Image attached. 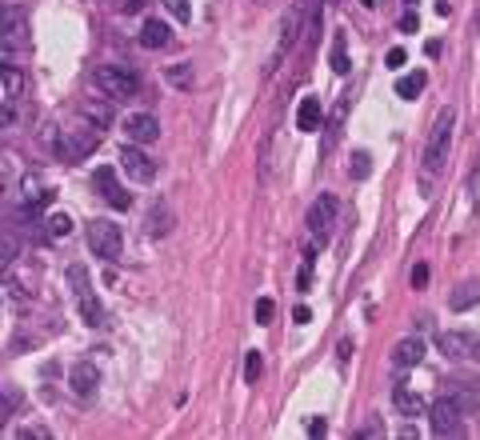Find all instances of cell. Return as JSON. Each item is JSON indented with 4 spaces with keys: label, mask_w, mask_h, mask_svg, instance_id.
I'll return each mask as SVG.
<instances>
[{
    "label": "cell",
    "mask_w": 480,
    "mask_h": 440,
    "mask_svg": "<svg viewBox=\"0 0 480 440\" xmlns=\"http://www.w3.org/2000/svg\"><path fill=\"white\" fill-rule=\"evenodd\" d=\"M96 144H100V128L96 124H69L52 140V148H56L60 161H84L89 152H96Z\"/></svg>",
    "instance_id": "obj_1"
},
{
    "label": "cell",
    "mask_w": 480,
    "mask_h": 440,
    "mask_svg": "<svg viewBox=\"0 0 480 440\" xmlns=\"http://www.w3.org/2000/svg\"><path fill=\"white\" fill-rule=\"evenodd\" d=\"M96 89L108 100H133L140 93V76L128 65H100L96 69Z\"/></svg>",
    "instance_id": "obj_2"
},
{
    "label": "cell",
    "mask_w": 480,
    "mask_h": 440,
    "mask_svg": "<svg viewBox=\"0 0 480 440\" xmlns=\"http://www.w3.org/2000/svg\"><path fill=\"white\" fill-rule=\"evenodd\" d=\"M453 124H457V116L453 108H444V113L436 116L433 132H428V144H424V172H440L444 161H448V144H453Z\"/></svg>",
    "instance_id": "obj_3"
},
{
    "label": "cell",
    "mask_w": 480,
    "mask_h": 440,
    "mask_svg": "<svg viewBox=\"0 0 480 440\" xmlns=\"http://www.w3.org/2000/svg\"><path fill=\"white\" fill-rule=\"evenodd\" d=\"M69 284H72V297L80 304V316H84V325H100L104 321V308L96 301V292H92V280H89V268L84 264H69Z\"/></svg>",
    "instance_id": "obj_4"
},
{
    "label": "cell",
    "mask_w": 480,
    "mask_h": 440,
    "mask_svg": "<svg viewBox=\"0 0 480 440\" xmlns=\"http://www.w3.org/2000/svg\"><path fill=\"white\" fill-rule=\"evenodd\" d=\"M89 248L100 256V260L116 264V260L124 256V232H120V224H113V220H92L89 224Z\"/></svg>",
    "instance_id": "obj_5"
},
{
    "label": "cell",
    "mask_w": 480,
    "mask_h": 440,
    "mask_svg": "<svg viewBox=\"0 0 480 440\" xmlns=\"http://www.w3.org/2000/svg\"><path fill=\"white\" fill-rule=\"evenodd\" d=\"M336 212H341V200L332 196V192H320L317 200H312V209H308V232H312V240L324 244L332 229H336Z\"/></svg>",
    "instance_id": "obj_6"
},
{
    "label": "cell",
    "mask_w": 480,
    "mask_h": 440,
    "mask_svg": "<svg viewBox=\"0 0 480 440\" xmlns=\"http://www.w3.org/2000/svg\"><path fill=\"white\" fill-rule=\"evenodd\" d=\"M464 408H460L453 396H440L433 408H428V424H433V432L436 437H460L464 432Z\"/></svg>",
    "instance_id": "obj_7"
},
{
    "label": "cell",
    "mask_w": 480,
    "mask_h": 440,
    "mask_svg": "<svg viewBox=\"0 0 480 440\" xmlns=\"http://www.w3.org/2000/svg\"><path fill=\"white\" fill-rule=\"evenodd\" d=\"M436 348H440L448 360H477V356H480V336L448 328V332H440V336H436Z\"/></svg>",
    "instance_id": "obj_8"
},
{
    "label": "cell",
    "mask_w": 480,
    "mask_h": 440,
    "mask_svg": "<svg viewBox=\"0 0 480 440\" xmlns=\"http://www.w3.org/2000/svg\"><path fill=\"white\" fill-rule=\"evenodd\" d=\"M120 168H124L128 181H140V185H148L157 176V161L144 152V144H124L120 148Z\"/></svg>",
    "instance_id": "obj_9"
},
{
    "label": "cell",
    "mask_w": 480,
    "mask_h": 440,
    "mask_svg": "<svg viewBox=\"0 0 480 440\" xmlns=\"http://www.w3.org/2000/svg\"><path fill=\"white\" fill-rule=\"evenodd\" d=\"M24 45H28V16H24V8L8 4L4 8V65H12V52Z\"/></svg>",
    "instance_id": "obj_10"
},
{
    "label": "cell",
    "mask_w": 480,
    "mask_h": 440,
    "mask_svg": "<svg viewBox=\"0 0 480 440\" xmlns=\"http://www.w3.org/2000/svg\"><path fill=\"white\" fill-rule=\"evenodd\" d=\"M92 185L100 188V196H104L113 209H133V192L116 181V168L100 164V168H96V176H92Z\"/></svg>",
    "instance_id": "obj_11"
},
{
    "label": "cell",
    "mask_w": 480,
    "mask_h": 440,
    "mask_svg": "<svg viewBox=\"0 0 480 440\" xmlns=\"http://www.w3.org/2000/svg\"><path fill=\"white\" fill-rule=\"evenodd\" d=\"M120 128H124L128 144H152V140L160 137V120L152 113H128Z\"/></svg>",
    "instance_id": "obj_12"
},
{
    "label": "cell",
    "mask_w": 480,
    "mask_h": 440,
    "mask_svg": "<svg viewBox=\"0 0 480 440\" xmlns=\"http://www.w3.org/2000/svg\"><path fill=\"white\" fill-rule=\"evenodd\" d=\"M69 389L80 400H89V396H96V389H100V369L92 364V360H76L69 372Z\"/></svg>",
    "instance_id": "obj_13"
},
{
    "label": "cell",
    "mask_w": 480,
    "mask_h": 440,
    "mask_svg": "<svg viewBox=\"0 0 480 440\" xmlns=\"http://www.w3.org/2000/svg\"><path fill=\"white\" fill-rule=\"evenodd\" d=\"M304 12H308V0H297V4L288 8L284 28H280V48H276V56H280V52H288V48H297V40L304 36Z\"/></svg>",
    "instance_id": "obj_14"
},
{
    "label": "cell",
    "mask_w": 480,
    "mask_h": 440,
    "mask_svg": "<svg viewBox=\"0 0 480 440\" xmlns=\"http://www.w3.org/2000/svg\"><path fill=\"white\" fill-rule=\"evenodd\" d=\"M444 396H453L464 413H477L480 408V380H468V376H460V380H448V389Z\"/></svg>",
    "instance_id": "obj_15"
},
{
    "label": "cell",
    "mask_w": 480,
    "mask_h": 440,
    "mask_svg": "<svg viewBox=\"0 0 480 440\" xmlns=\"http://www.w3.org/2000/svg\"><path fill=\"white\" fill-rule=\"evenodd\" d=\"M168 45H172V28L160 21V16H148V21L140 24V48L157 52V48H168Z\"/></svg>",
    "instance_id": "obj_16"
},
{
    "label": "cell",
    "mask_w": 480,
    "mask_h": 440,
    "mask_svg": "<svg viewBox=\"0 0 480 440\" xmlns=\"http://www.w3.org/2000/svg\"><path fill=\"white\" fill-rule=\"evenodd\" d=\"M392 404H396L400 417H420V413H424V396L416 393V389H409L404 380L392 384Z\"/></svg>",
    "instance_id": "obj_17"
},
{
    "label": "cell",
    "mask_w": 480,
    "mask_h": 440,
    "mask_svg": "<svg viewBox=\"0 0 480 440\" xmlns=\"http://www.w3.org/2000/svg\"><path fill=\"white\" fill-rule=\"evenodd\" d=\"M420 360H424V340H420V336L396 340V348H392V364H396V369H416Z\"/></svg>",
    "instance_id": "obj_18"
},
{
    "label": "cell",
    "mask_w": 480,
    "mask_h": 440,
    "mask_svg": "<svg viewBox=\"0 0 480 440\" xmlns=\"http://www.w3.org/2000/svg\"><path fill=\"white\" fill-rule=\"evenodd\" d=\"M344 116H348V96H341L336 104H332V113L324 120V140H320V152H328L336 140H341V128H344Z\"/></svg>",
    "instance_id": "obj_19"
},
{
    "label": "cell",
    "mask_w": 480,
    "mask_h": 440,
    "mask_svg": "<svg viewBox=\"0 0 480 440\" xmlns=\"http://www.w3.org/2000/svg\"><path fill=\"white\" fill-rule=\"evenodd\" d=\"M324 124V108H320V96H304L297 104V128L300 132H317Z\"/></svg>",
    "instance_id": "obj_20"
},
{
    "label": "cell",
    "mask_w": 480,
    "mask_h": 440,
    "mask_svg": "<svg viewBox=\"0 0 480 440\" xmlns=\"http://www.w3.org/2000/svg\"><path fill=\"white\" fill-rule=\"evenodd\" d=\"M472 304H480V280H464V284H457L453 297H448V308H453V312H464V308H472Z\"/></svg>",
    "instance_id": "obj_21"
},
{
    "label": "cell",
    "mask_w": 480,
    "mask_h": 440,
    "mask_svg": "<svg viewBox=\"0 0 480 440\" xmlns=\"http://www.w3.org/2000/svg\"><path fill=\"white\" fill-rule=\"evenodd\" d=\"M84 120H89V124H96V128H108V124L116 120L113 100H84Z\"/></svg>",
    "instance_id": "obj_22"
},
{
    "label": "cell",
    "mask_w": 480,
    "mask_h": 440,
    "mask_svg": "<svg viewBox=\"0 0 480 440\" xmlns=\"http://www.w3.org/2000/svg\"><path fill=\"white\" fill-rule=\"evenodd\" d=\"M424 84H428V72L416 69V72H409V76H400V80H396V96H404V100H416V96L424 93Z\"/></svg>",
    "instance_id": "obj_23"
},
{
    "label": "cell",
    "mask_w": 480,
    "mask_h": 440,
    "mask_svg": "<svg viewBox=\"0 0 480 440\" xmlns=\"http://www.w3.org/2000/svg\"><path fill=\"white\" fill-rule=\"evenodd\" d=\"M45 236L48 240H69L72 236V216L69 212H52L45 220Z\"/></svg>",
    "instance_id": "obj_24"
},
{
    "label": "cell",
    "mask_w": 480,
    "mask_h": 440,
    "mask_svg": "<svg viewBox=\"0 0 480 440\" xmlns=\"http://www.w3.org/2000/svg\"><path fill=\"white\" fill-rule=\"evenodd\" d=\"M328 60H332V72H336V76H348V69H352V65H348V45H344V32H336V36H332V52H328Z\"/></svg>",
    "instance_id": "obj_25"
},
{
    "label": "cell",
    "mask_w": 480,
    "mask_h": 440,
    "mask_svg": "<svg viewBox=\"0 0 480 440\" xmlns=\"http://www.w3.org/2000/svg\"><path fill=\"white\" fill-rule=\"evenodd\" d=\"M168 229H172V212L164 205H152V212H148V236H168Z\"/></svg>",
    "instance_id": "obj_26"
},
{
    "label": "cell",
    "mask_w": 480,
    "mask_h": 440,
    "mask_svg": "<svg viewBox=\"0 0 480 440\" xmlns=\"http://www.w3.org/2000/svg\"><path fill=\"white\" fill-rule=\"evenodd\" d=\"M368 172H372V157H368L365 148H361V152H352V161H348V176H352V181H368Z\"/></svg>",
    "instance_id": "obj_27"
},
{
    "label": "cell",
    "mask_w": 480,
    "mask_h": 440,
    "mask_svg": "<svg viewBox=\"0 0 480 440\" xmlns=\"http://www.w3.org/2000/svg\"><path fill=\"white\" fill-rule=\"evenodd\" d=\"M168 80L176 84V89H192V65H168Z\"/></svg>",
    "instance_id": "obj_28"
},
{
    "label": "cell",
    "mask_w": 480,
    "mask_h": 440,
    "mask_svg": "<svg viewBox=\"0 0 480 440\" xmlns=\"http://www.w3.org/2000/svg\"><path fill=\"white\" fill-rule=\"evenodd\" d=\"M260 372H264V360H260V352L252 348L249 356H244V380H249V384H256V380H260Z\"/></svg>",
    "instance_id": "obj_29"
},
{
    "label": "cell",
    "mask_w": 480,
    "mask_h": 440,
    "mask_svg": "<svg viewBox=\"0 0 480 440\" xmlns=\"http://www.w3.org/2000/svg\"><path fill=\"white\" fill-rule=\"evenodd\" d=\"M312 260H317V253L308 248V253H304V264H300V277H297L300 292H308V288H312Z\"/></svg>",
    "instance_id": "obj_30"
},
{
    "label": "cell",
    "mask_w": 480,
    "mask_h": 440,
    "mask_svg": "<svg viewBox=\"0 0 480 440\" xmlns=\"http://www.w3.org/2000/svg\"><path fill=\"white\" fill-rule=\"evenodd\" d=\"M160 4H164V8H168V12H172V16H176L181 24L192 21V8H188V0H160Z\"/></svg>",
    "instance_id": "obj_31"
},
{
    "label": "cell",
    "mask_w": 480,
    "mask_h": 440,
    "mask_svg": "<svg viewBox=\"0 0 480 440\" xmlns=\"http://www.w3.org/2000/svg\"><path fill=\"white\" fill-rule=\"evenodd\" d=\"M0 260L12 268V260H16V236L12 232H4V240H0Z\"/></svg>",
    "instance_id": "obj_32"
},
{
    "label": "cell",
    "mask_w": 480,
    "mask_h": 440,
    "mask_svg": "<svg viewBox=\"0 0 480 440\" xmlns=\"http://www.w3.org/2000/svg\"><path fill=\"white\" fill-rule=\"evenodd\" d=\"M273 312H276V304L268 297H260L256 301V325H273Z\"/></svg>",
    "instance_id": "obj_33"
},
{
    "label": "cell",
    "mask_w": 480,
    "mask_h": 440,
    "mask_svg": "<svg viewBox=\"0 0 480 440\" xmlns=\"http://www.w3.org/2000/svg\"><path fill=\"white\" fill-rule=\"evenodd\" d=\"M16 400H21V396H16V389H4V404H0V424H4V420L12 417V408H16Z\"/></svg>",
    "instance_id": "obj_34"
},
{
    "label": "cell",
    "mask_w": 480,
    "mask_h": 440,
    "mask_svg": "<svg viewBox=\"0 0 480 440\" xmlns=\"http://www.w3.org/2000/svg\"><path fill=\"white\" fill-rule=\"evenodd\" d=\"M52 432H48L45 424H28V428H21V440H48Z\"/></svg>",
    "instance_id": "obj_35"
},
{
    "label": "cell",
    "mask_w": 480,
    "mask_h": 440,
    "mask_svg": "<svg viewBox=\"0 0 480 440\" xmlns=\"http://www.w3.org/2000/svg\"><path fill=\"white\" fill-rule=\"evenodd\" d=\"M428 284V264H416L412 268V288H424Z\"/></svg>",
    "instance_id": "obj_36"
},
{
    "label": "cell",
    "mask_w": 480,
    "mask_h": 440,
    "mask_svg": "<svg viewBox=\"0 0 480 440\" xmlns=\"http://www.w3.org/2000/svg\"><path fill=\"white\" fill-rule=\"evenodd\" d=\"M416 28H420V16H416V12H404V16H400V32H416Z\"/></svg>",
    "instance_id": "obj_37"
},
{
    "label": "cell",
    "mask_w": 480,
    "mask_h": 440,
    "mask_svg": "<svg viewBox=\"0 0 480 440\" xmlns=\"http://www.w3.org/2000/svg\"><path fill=\"white\" fill-rule=\"evenodd\" d=\"M108 4H113L116 12H140V4H144V0H108Z\"/></svg>",
    "instance_id": "obj_38"
},
{
    "label": "cell",
    "mask_w": 480,
    "mask_h": 440,
    "mask_svg": "<svg viewBox=\"0 0 480 440\" xmlns=\"http://www.w3.org/2000/svg\"><path fill=\"white\" fill-rule=\"evenodd\" d=\"M324 432H328V420H324V417L308 420V437H324Z\"/></svg>",
    "instance_id": "obj_39"
},
{
    "label": "cell",
    "mask_w": 480,
    "mask_h": 440,
    "mask_svg": "<svg viewBox=\"0 0 480 440\" xmlns=\"http://www.w3.org/2000/svg\"><path fill=\"white\" fill-rule=\"evenodd\" d=\"M293 321H297V325H308V321H312V312H308V304H297V308H293Z\"/></svg>",
    "instance_id": "obj_40"
},
{
    "label": "cell",
    "mask_w": 480,
    "mask_h": 440,
    "mask_svg": "<svg viewBox=\"0 0 480 440\" xmlns=\"http://www.w3.org/2000/svg\"><path fill=\"white\" fill-rule=\"evenodd\" d=\"M404 60H409V56H404V48H392V52H389V69H400Z\"/></svg>",
    "instance_id": "obj_41"
},
{
    "label": "cell",
    "mask_w": 480,
    "mask_h": 440,
    "mask_svg": "<svg viewBox=\"0 0 480 440\" xmlns=\"http://www.w3.org/2000/svg\"><path fill=\"white\" fill-rule=\"evenodd\" d=\"M361 4H365V8H372V4H376V0H361Z\"/></svg>",
    "instance_id": "obj_42"
},
{
    "label": "cell",
    "mask_w": 480,
    "mask_h": 440,
    "mask_svg": "<svg viewBox=\"0 0 480 440\" xmlns=\"http://www.w3.org/2000/svg\"><path fill=\"white\" fill-rule=\"evenodd\" d=\"M404 4H409V8H412V4H416V0H404Z\"/></svg>",
    "instance_id": "obj_43"
},
{
    "label": "cell",
    "mask_w": 480,
    "mask_h": 440,
    "mask_svg": "<svg viewBox=\"0 0 480 440\" xmlns=\"http://www.w3.org/2000/svg\"><path fill=\"white\" fill-rule=\"evenodd\" d=\"M477 28H480V12H477Z\"/></svg>",
    "instance_id": "obj_44"
}]
</instances>
